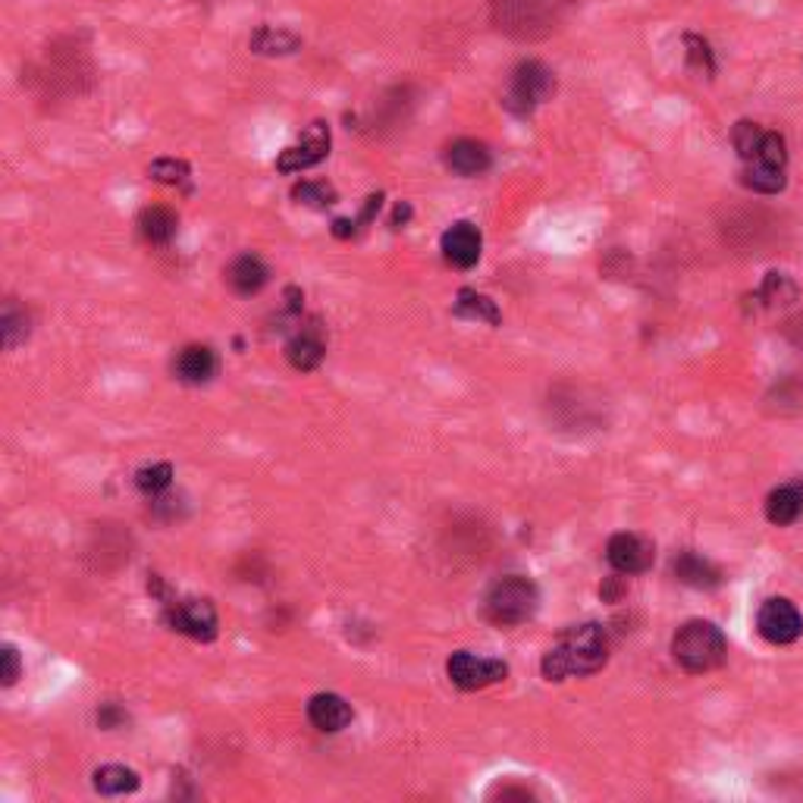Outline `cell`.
<instances>
[{
  "label": "cell",
  "mask_w": 803,
  "mask_h": 803,
  "mask_svg": "<svg viewBox=\"0 0 803 803\" xmlns=\"http://www.w3.org/2000/svg\"><path fill=\"white\" fill-rule=\"evenodd\" d=\"M575 0H490V20L515 41H543L572 16Z\"/></svg>",
  "instance_id": "obj_2"
},
{
  "label": "cell",
  "mask_w": 803,
  "mask_h": 803,
  "mask_svg": "<svg viewBox=\"0 0 803 803\" xmlns=\"http://www.w3.org/2000/svg\"><path fill=\"white\" fill-rule=\"evenodd\" d=\"M600 594L606 597V600H612V602L619 600V597L625 594V584H622V577H609V580H606V584L600 587Z\"/></svg>",
  "instance_id": "obj_32"
},
{
  "label": "cell",
  "mask_w": 803,
  "mask_h": 803,
  "mask_svg": "<svg viewBox=\"0 0 803 803\" xmlns=\"http://www.w3.org/2000/svg\"><path fill=\"white\" fill-rule=\"evenodd\" d=\"M173 374L182 383H189V386H201V383H207L211 376L217 374V355L207 346H185L176 355Z\"/></svg>",
  "instance_id": "obj_16"
},
{
  "label": "cell",
  "mask_w": 803,
  "mask_h": 803,
  "mask_svg": "<svg viewBox=\"0 0 803 803\" xmlns=\"http://www.w3.org/2000/svg\"><path fill=\"white\" fill-rule=\"evenodd\" d=\"M728 652V640L726 634L712 622H703V619H694L687 625L678 627V634L672 637V656L675 662L684 669V672H712L722 666Z\"/></svg>",
  "instance_id": "obj_3"
},
{
  "label": "cell",
  "mask_w": 803,
  "mask_h": 803,
  "mask_svg": "<svg viewBox=\"0 0 803 803\" xmlns=\"http://www.w3.org/2000/svg\"><path fill=\"white\" fill-rule=\"evenodd\" d=\"M455 314H458V317H468V321H483V324H490V326H500V321H502L496 301L487 299V296H480V292H475V289H462V292H458Z\"/></svg>",
  "instance_id": "obj_22"
},
{
  "label": "cell",
  "mask_w": 803,
  "mask_h": 803,
  "mask_svg": "<svg viewBox=\"0 0 803 803\" xmlns=\"http://www.w3.org/2000/svg\"><path fill=\"white\" fill-rule=\"evenodd\" d=\"M326 355V339L321 321H308L299 324V329L292 333L289 346H286V358L296 371H314Z\"/></svg>",
  "instance_id": "obj_13"
},
{
  "label": "cell",
  "mask_w": 803,
  "mask_h": 803,
  "mask_svg": "<svg viewBox=\"0 0 803 803\" xmlns=\"http://www.w3.org/2000/svg\"><path fill=\"white\" fill-rule=\"evenodd\" d=\"M552 95H555V73H552L547 63H540V60H525V63H518L512 70V75H508V85H505V95H502V107L512 110L515 117H530Z\"/></svg>",
  "instance_id": "obj_5"
},
{
  "label": "cell",
  "mask_w": 803,
  "mask_h": 803,
  "mask_svg": "<svg viewBox=\"0 0 803 803\" xmlns=\"http://www.w3.org/2000/svg\"><path fill=\"white\" fill-rule=\"evenodd\" d=\"M408 217H411V207H408V204H399V207H396V217H393V226L399 229V224H405Z\"/></svg>",
  "instance_id": "obj_33"
},
{
  "label": "cell",
  "mask_w": 803,
  "mask_h": 803,
  "mask_svg": "<svg viewBox=\"0 0 803 803\" xmlns=\"http://www.w3.org/2000/svg\"><path fill=\"white\" fill-rule=\"evenodd\" d=\"M189 173H192L189 164L185 160H176V157H160V160H154L148 167L151 179H157L164 185H182L189 179Z\"/></svg>",
  "instance_id": "obj_29"
},
{
  "label": "cell",
  "mask_w": 803,
  "mask_h": 803,
  "mask_svg": "<svg viewBox=\"0 0 803 803\" xmlns=\"http://www.w3.org/2000/svg\"><path fill=\"white\" fill-rule=\"evenodd\" d=\"M446 167L452 173L458 176H480L490 170V151L483 142H475V139H458L452 142L446 154H443Z\"/></svg>",
  "instance_id": "obj_17"
},
{
  "label": "cell",
  "mask_w": 803,
  "mask_h": 803,
  "mask_svg": "<svg viewBox=\"0 0 803 803\" xmlns=\"http://www.w3.org/2000/svg\"><path fill=\"white\" fill-rule=\"evenodd\" d=\"M0 336H3V349H16L28 336V314L13 299L3 301V314H0Z\"/></svg>",
  "instance_id": "obj_24"
},
{
  "label": "cell",
  "mask_w": 803,
  "mask_h": 803,
  "mask_svg": "<svg viewBox=\"0 0 803 803\" xmlns=\"http://www.w3.org/2000/svg\"><path fill=\"white\" fill-rule=\"evenodd\" d=\"M446 672L450 681L462 691H480V687H490L502 678L508 675V666L502 659H483L475 652H452L450 662H446Z\"/></svg>",
  "instance_id": "obj_9"
},
{
  "label": "cell",
  "mask_w": 803,
  "mask_h": 803,
  "mask_svg": "<svg viewBox=\"0 0 803 803\" xmlns=\"http://www.w3.org/2000/svg\"><path fill=\"white\" fill-rule=\"evenodd\" d=\"M741 182L759 195H778L788 182V148L778 132L766 129V139L751 160H744Z\"/></svg>",
  "instance_id": "obj_6"
},
{
  "label": "cell",
  "mask_w": 803,
  "mask_h": 803,
  "mask_svg": "<svg viewBox=\"0 0 803 803\" xmlns=\"http://www.w3.org/2000/svg\"><path fill=\"white\" fill-rule=\"evenodd\" d=\"M326 154H329V125L324 120H314L301 132L296 145H289L276 157V170L279 173H304V170L326 160Z\"/></svg>",
  "instance_id": "obj_7"
},
{
  "label": "cell",
  "mask_w": 803,
  "mask_h": 803,
  "mask_svg": "<svg viewBox=\"0 0 803 803\" xmlns=\"http://www.w3.org/2000/svg\"><path fill=\"white\" fill-rule=\"evenodd\" d=\"M170 480H173V465L170 462H157V465H145L139 475H135V483H139V490L142 493H148V496H157V493H164L167 487H170Z\"/></svg>",
  "instance_id": "obj_28"
},
{
  "label": "cell",
  "mask_w": 803,
  "mask_h": 803,
  "mask_svg": "<svg viewBox=\"0 0 803 803\" xmlns=\"http://www.w3.org/2000/svg\"><path fill=\"white\" fill-rule=\"evenodd\" d=\"M351 706L339 694H314L308 700V719L317 731H326V734H336L351 722Z\"/></svg>",
  "instance_id": "obj_14"
},
{
  "label": "cell",
  "mask_w": 803,
  "mask_h": 803,
  "mask_svg": "<svg viewBox=\"0 0 803 803\" xmlns=\"http://www.w3.org/2000/svg\"><path fill=\"white\" fill-rule=\"evenodd\" d=\"M672 572L681 584H687V587H700V590H709V587H716L722 575H719V568L709 562V559H703L697 552H681L675 555V562H672Z\"/></svg>",
  "instance_id": "obj_19"
},
{
  "label": "cell",
  "mask_w": 803,
  "mask_h": 803,
  "mask_svg": "<svg viewBox=\"0 0 803 803\" xmlns=\"http://www.w3.org/2000/svg\"><path fill=\"white\" fill-rule=\"evenodd\" d=\"M606 559L619 575H640L652 565V543L640 534H615L606 543Z\"/></svg>",
  "instance_id": "obj_12"
},
{
  "label": "cell",
  "mask_w": 803,
  "mask_h": 803,
  "mask_svg": "<svg viewBox=\"0 0 803 803\" xmlns=\"http://www.w3.org/2000/svg\"><path fill=\"white\" fill-rule=\"evenodd\" d=\"M440 251L446 257V264H452L455 271H471L477 261H480V251H483V236L475 224L468 220H458L452 224L443 239H440Z\"/></svg>",
  "instance_id": "obj_10"
},
{
  "label": "cell",
  "mask_w": 803,
  "mask_h": 803,
  "mask_svg": "<svg viewBox=\"0 0 803 803\" xmlns=\"http://www.w3.org/2000/svg\"><path fill=\"white\" fill-rule=\"evenodd\" d=\"M167 622L195 637V640H214L217 637V612L207 600H179L170 602L167 609Z\"/></svg>",
  "instance_id": "obj_11"
},
{
  "label": "cell",
  "mask_w": 803,
  "mask_h": 803,
  "mask_svg": "<svg viewBox=\"0 0 803 803\" xmlns=\"http://www.w3.org/2000/svg\"><path fill=\"white\" fill-rule=\"evenodd\" d=\"M537 602H540V594H537V584L530 577L508 575L490 587V594L483 600V615L500 627L525 625L527 619L537 612Z\"/></svg>",
  "instance_id": "obj_4"
},
{
  "label": "cell",
  "mask_w": 803,
  "mask_h": 803,
  "mask_svg": "<svg viewBox=\"0 0 803 803\" xmlns=\"http://www.w3.org/2000/svg\"><path fill=\"white\" fill-rule=\"evenodd\" d=\"M3 687H13L16 684V678H20V672H23V662H20V652H16V647H3Z\"/></svg>",
  "instance_id": "obj_31"
},
{
  "label": "cell",
  "mask_w": 803,
  "mask_h": 803,
  "mask_svg": "<svg viewBox=\"0 0 803 803\" xmlns=\"http://www.w3.org/2000/svg\"><path fill=\"white\" fill-rule=\"evenodd\" d=\"M251 50L254 53H267V57H274V53H296L301 48V38L296 32H286V28H274V25H257L254 28V35H251Z\"/></svg>",
  "instance_id": "obj_21"
},
{
  "label": "cell",
  "mask_w": 803,
  "mask_h": 803,
  "mask_svg": "<svg viewBox=\"0 0 803 803\" xmlns=\"http://www.w3.org/2000/svg\"><path fill=\"white\" fill-rule=\"evenodd\" d=\"M801 515H803V483H784V487H778V490L769 493V500H766V518H769L772 525L778 527L794 525Z\"/></svg>",
  "instance_id": "obj_18"
},
{
  "label": "cell",
  "mask_w": 803,
  "mask_h": 803,
  "mask_svg": "<svg viewBox=\"0 0 803 803\" xmlns=\"http://www.w3.org/2000/svg\"><path fill=\"white\" fill-rule=\"evenodd\" d=\"M759 296L769 301V304H784V301H794L798 296V286L788 279L784 274H769L766 276V283H763V289H759Z\"/></svg>",
  "instance_id": "obj_30"
},
{
  "label": "cell",
  "mask_w": 803,
  "mask_h": 803,
  "mask_svg": "<svg viewBox=\"0 0 803 803\" xmlns=\"http://www.w3.org/2000/svg\"><path fill=\"white\" fill-rule=\"evenodd\" d=\"M271 279L267 264L257 254H239L229 267H226V283L232 286V292L239 296H257Z\"/></svg>",
  "instance_id": "obj_15"
},
{
  "label": "cell",
  "mask_w": 803,
  "mask_h": 803,
  "mask_svg": "<svg viewBox=\"0 0 803 803\" xmlns=\"http://www.w3.org/2000/svg\"><path fill=\"white\" fill-rule=\"evenodd\" d=\"M139 788V772L125 766H100L95 772V791L117 798V794H132Z\"/></svg>",
  "instance_id": "obj_23"
},
{
  "label": "cell",
  "mask_w": 803,
  "mask_h": 803,
  "mask_svg": "<svg viewBox=\"0 0 803 803\" xmlns=\"http://www.w3.org/2000/svg\"><path fill=\"white\" fill-rule=\"evenodd\" d=\"M756 631L776 644V647H784V644H794L803 634V619L801 612L794 609V602L784 600V597H772L759 606L756 612Z\"/></svg>",
  "instance_id": "obj_8"
},
{
  "label": "cell",
  "mask_w": 803,
  "mask_h": 803,
  "mask_svg": "<svg viewBox=\"0 0 803 803\" xmlns=\"http://www.w3.org/2000/svg\"><path fill=\"white\" fill-rule=\"evenodd\" d=\"M292 199L299 201V204L324 211L329 204H336L339 195H336V189L329 182H299V185H292Z\"/></svg>",
  "instance_id": "obj_27"
},
{
  "label": "cell",
  "mask_w": 803,
  "mask_h": 803,
  "mask_svg": "<svg viewBox=\"0 0 803 803\" xmlns=\"http://www.w3.org/2000/svg\"><path fill=\"white\" fill-rule=\"evenodd\" d=\"M763 139H766V129L759 123H751V120H741L731 129V142H734V151H738L741 160H751L753 154L759 151V145H763Z\"/></svg>",
  "instance_id": "obj_26"
},
{
  "label": "cell",
  "mask_w": 803,
  "mask_h": 803,
  "mask_svg": "<svg viewBox=\"0 0 803 803\" xmlns=\"http://www.w3.org/2000/svg\"><path fill=\"white\" fill-rule=\"evenodd\" d=\"M609 659V637L600 625L587 622L559 634L550 652L543 656V678L547 681H565V678H584L600 672Z\"/></svg>",
  "instance_id": "obj_1"
},
{
  "label": "cell",
  "mask_w": 803,
  "mask_h": 803,
  "mask_svg": "<svg viewBox=\"0 0 803 803\" xmlns=\"http://www.w3.org/2000/svg\"><path fill=\"white\" fill-rule=\"evenodd\" d=\"M684 53H687V67L697 73H716V53L709 48V41L697 35V32H684Z\"/></svg>",
  "instance_id": "obj_25"
},
{
  "label": "cell",
  "mask_w": 803,
  "mask_h": 803,
  "mask_svg": "<svg viewBox=\"0 0 803 803\" xmlns=\"http://www.w3.org/2000/svg\"><path fill=\"white\" fill-rule=\"evenodd\" d=\"M176 229H179V217L170 207H145L139 214V232L151 245H167L173 242Z\"/></svg>",
  "instance_id": "obj_20"
}]
</instances>
